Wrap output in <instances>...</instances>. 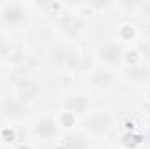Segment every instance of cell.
<instances>
[{"mask_svg": "<svg viewBox=\"0 0 150 149\" xmlns=\"http://www.w3.org/2000/svg\"><path fill=\"white\" fill-rule=\"evenodd\" d=\"M0 18L7 23V25H19L25 21L26 12L21 5L18 4H7L0 9Z\"/></svg>", "mask_w": 150, "mask_h": 149, "instance_id": "6da1fadb", "label": "cell"}, {"mask_svg": "<svg viewBox=\"0 0 150 149\" xmlns=\"http://www.w3.org/2000/svg\"><path fill=\"white\" fill-rule=\"evenodd\" d=\"M52 58H54L58 63L65 65V67H75V65H79L80 54H79L75 49H72V47L63 46V47H56V49H54Z\"/></svg>", "mask_w": 150, "mask_h": 149, "instance_id": "7a4b0ae2", "label": "cell"}, {"mask_svg": "<svg viewBox=\"0 0 150 149\" xmlns=\"http://www.w3.org/2000/svg\"><path fill=\"white\" fill-rule=\"evenodd\" d=\"M86 125H87V128H89L93 133H105V132L110 130L112 121H110V117H108L107 114H103V112H96V114L89 116V119H87Z\"/></svg>", "mask_w": 150, "mask_h": 149, "instance_id": "3957f363", "label": "cell"}, {"mask_svg": "<svg viewBox=\"0 0 150 149\" xmlns=\"http://www.w3.org/2000/svg\"><path fill=\"white\" fill-rule=\"evenodd\" d=\"M33 133L40 137V139H51L58 133V126L52 119L49 117H44V119H38L33 126Z\"/></svg>", "mask_w": 150, "mask_h": 149, "instance_id": "277c9868", "label": "cell"}, {"mask_svg": "<svg viewBox=\"0 0 150 149\" xmlns=\"http://www.w3.org/2000/svg\"><path fill=\"white\" fill-rule=\"evenodd\" d=\"M100 56H101V60H105L107 63L115 65V63L120 62L122 51H120V47H119L117 44H112V42H110V44H105V46L100 47Z\"/></svg>", "mask_w": 150, "mask_h": 149, "instance_id": "5b68a950", "label": "cell"}, {"mask_svg": "<svg viewBox=\"0 0 150 149\" xmlns=\"http://www.w3.org/2000/svg\"><path fill=\"white\" fill-rule=\"evenodd\" d=\"M26 114V107L21 102H7L4 105V116L7 117H23Z\"/></svg>", "mask_w": 150, "mask_h": 149, "instance_id": "8992f818", "label": "cell"}, {"mask_svg": "<svg viewBox=\"0 0 150 149\" xmlns=\"http://www.w3.org/2000/svg\"><path fill=\"white\" fill-rule=\"evenodd\" d=\"M65 148L67 149H86L87 148V140L80 133H68L65 137Z\"/></svg>", "mask_w": 150, "mask_h": 149, "instance_id": "52a82bcc", "label": "cell"}, {"mask_svg": "<svg viewBox=\"0 0 150 149\" xmlns=\"http://www.w3.org/2000/svg\"><path fill=\"white\" fill-rule=\"evenodd\" d=\"M91 82H93L94 88H108L112 84V74H108L105 70H98V72L93 74Z\"/></svg>", "mask_w": 150, "mask_h": 149, "instance_id": "ba28073f", "label": "cell"}, {"mask_svg": "<svg viewBox=\"0 0 150 149\" xmlns=\"http://www.w3.org/2000/svg\"><path fill=\"white\" fill-rule=\"evenodd\" d=\"M67 109L68 111H72L75 114H82V112L87 109V100L84 98V97H70L68 100H67Z\"/></svg>", "mask_w": 150, "mask_h": 149, "instance_id": "9c48e42d", "label": "cell"}, {"mask_svg": "<svg viewBox=\"0 0 150 149\" xmlns=\"http://www.w3.org/2000/svg\"><path fill=\"white\" fill-rule=\"evenodd\" d=\"M82 28H84V23H82L80 19H70V21L65 23L63 32H65L68 37H77V35L82 32Z\"/></svg>", "mask_w": 150, "mask_h": 149, "instance_id": "30bf717a", "label": "cell"}, {"mask_svg": "<svg viewBox=\"0 0 150 149\" xmlns=\"http://www.w3.org/2000/svg\"><path fill=\"white\" fill-rule=\"evenodd\" d=\"M149 69H145V67H133V69H129L127 77L133 81H145L149 77Z\"/></svg>", "mask_w": 150, "mask_h": 149, "instance_id": "8fae6325", "label": "cell"}, {"mask_svg": "<svg viewBox=\"0 0 150 149\" xmlns=\"http://www.w3.org/2000/svg\"><path fill=\"white\" fill-rule=\"evenodd\" d=\"M9 51H11L9 42H7L5 39H0V58H2V56H7V54H9Z\"/></svg>", "mask_w": 150, "mask_h": 149, "instance_id": "7c38bea8", "label": "cell"}, {"mask_svg": "<svg viewBox=\"0 0 150 149\" xmlns=\"http://www.w3.org/2000/svg\"><path fill=\"white\" fill-rule=\"evenodd\" d=\"M142 53H143L145 58L150 60V40H145V42L142 44Z\"/></svg>", "mask_w": 150, "mask_h": 149, "instance_id": "4fadbf2b", "label": "cell"}, {"mask_svg": "<svg viewBox=\"0 0 150 149\" xmlns=\"http://www.w3.org/2000/svg\"><path fill=\"white\" fill-rule=\"evenodd\" d=\"M140 9H142L143 16L150 18V2H145V4H142V5H140Z\"/></svg>", "mask_w": 150, "mask_h": 149, "instance_id": "5bb4252c", "label": "cell"}, {"mask_svg": "<svg viewBox=\"0 0 150 149\" xmlns=\"http://www.w3.org/2000/svg\"><path fill=\"white\" fill-rule=\"evenodd\" d=\"M19 149H28V148H25V146H23V148H19Z\"/></svg>", "mask_w": 150, "mask_h": 149, "instance_id": "9a60e30c", "label": "cell"}]
</instances>
